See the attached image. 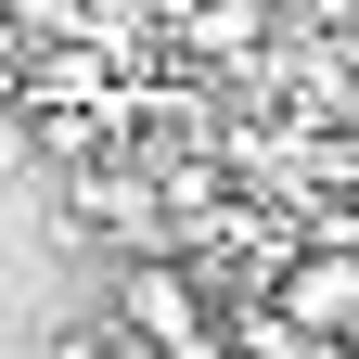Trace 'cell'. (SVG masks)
Returning <instances> with one entry per match:
<instances>
[{
  "label": "cell",
  "instance_id": "1",
  "mask_svg": "<svg viewBox=\"0 0 359 359\" xmlns=\"http://www.w3.org/2000/svg\"><path fill=\"white\" fill-rule=\"evenodd\" d=\"M65 218H77V231H116L128 257H180V244H167V167H154L142 142L103 154V167H77V180H65Z\"/></svg>",
  "mask_w": 359,
  "mask_h": 359
},
{
  "label": "cell",
  "instance_id": "2",
  "mask_svg": "<svg viewBox=\"0 0 359 359\" xmlns=\"http://www.w3.org/2000/svg\"><path fill=\"white\" fill-rule=\"evenodd\" d=\"M103 321H116V334H142L154 359H167V346H193V334H205V283H193V257H128Z\"/></svg>",
  "mask_w": 359,
  "mask_h": 359
},
{
  "label": "cell",
  "instance_id": "3",
  "mask_svg": "<svg viewBox=\"0 0 359 359\" xmlns=\"http://www.w3.org/2000/svg\"><path fill=\"white\" fill-rule=\"evenodd\" d=\"M269 308L308 346H359V244H295V269L269 283Z\"/></svg>",
  "mask_w": 359,
  "mask_h": 359
},
{
  "label": "cell",
  "instance_id": "4",
  "mask_svg": "<svg viewBox=\"0 0 359 359\" xmlns=\"http://www.w3.org/2000/svg\"><path fill=\"white\" fill-rule=\"evenodd\" d=\"M167 359H244V346H231V334H218V321H205L193 346H167Z\"/></svg>",
  "mask_w": 359,
  "mask_h": 359
}]
</instances>
